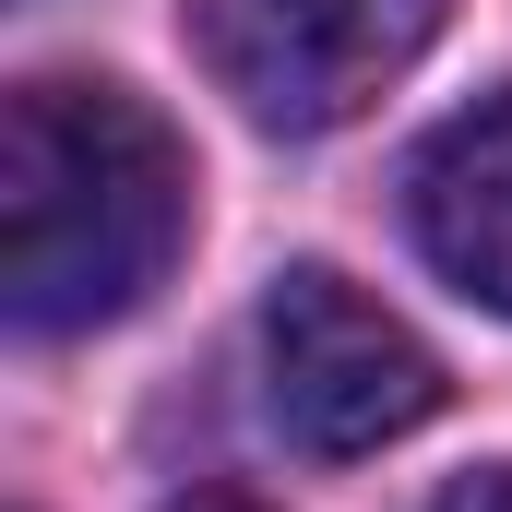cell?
Listing matches in <instances>:
<instances>
[{
	"instance_id": "4",
	"label": "cell",
	"mask_w": 512,
	"mask_h": 512,
	"mask_svg": "<svg viewBox=\"0 0 512 512\" xmlns=\"http://www.w3.org/2000/svg\"><path fill=\"white\" fill-rule=\"evenodd\" d=\"M405 227L441 286L512 322V96H477L405 155Z\"/></svg>"
},
{
	"instance_id": "2",
	"label": "cell",
	"mask_w": 512,
	"mask_h": 512,
	"mask_svg": "<svg viewBox=\"0 0 512 512\" xmlns=\"http://www.w3.org/2000/svg\"><path fill=\"white\" fill-rule=\"evenodd\" d=\"M441 24H453V0H179V36L215 72V96L286 143L370 120L441 48Z\"/></svg>"
},
{
	"instance_id": "3",
	"label": "cell",
	"mask_w": 512,
	"mask_h": 512,
	"mask_svg": "<svg viewBox=\"0 0 512 512\" xmlns=\"http://www.w3.org/2000/svg\"><path fill=\"white\" fill-rule=\"evenodd\" d=\"M441 393L453 382H441V358L417 346V322L382 310L358 274L286 262V274L262 286V405H274V429H286L298 453L358 465V453L405 441V429H429Z\"/></svg>"
},
{
	"instance_id": "5",
	"label": "cell",
	"mask_w": 512,
	"mask_h": 512,
	"mask_svg": "<svg viewBox=\"0 0 512 512\" xmlns=\"http://www.w3.org/2000/svg\"><path fill=\"white\" fill-rule=\"evenodd\" d=\"M429 512H512V465H477V477H453Z\"/></svg>"
},
{
	"instance_id": "1",
	"label": "cell",
	"mask_w": 512,
	"mask_h": 512,
	"mask_svg": "<svg viewBox=\"0 0 512 512\" xmlns=\"http://www.w3.org/2000/svg\"><path fill=\"white\" fill-rule=\"evenodd\" d=\"M191 251V143L131 84L36 72L0 108V310L12 334L131 322Z\"/></svg>"
},
{
	"instance_id": "6",
	"label": "cell",
	"mask_w": 512,
	"mask_h": 512,
	"mask_svg": "<svg viewBox=\"0 0 512 512\" xmlns=\"http://www.w3.org/2000/svg\"><path fill=\"white\" fill-rule=\"evenodd\" d=\"M179 512H262V501H239V489H203V501H179Z\"/></svg>"
}]
</instances>
